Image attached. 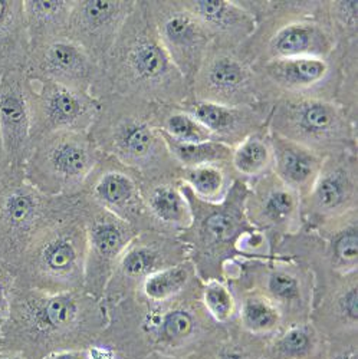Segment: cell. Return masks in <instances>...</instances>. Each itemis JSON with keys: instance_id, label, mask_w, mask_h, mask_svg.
Returning a JSON list of instances; mask_svg holds the SVG:
<instances>
[{"instance_id": "obj_1", "label": "cell", "mask_w": 358, "mask_h": 359, "mask_svg": "<svg viewBox=\"0 0 358 359\" xmlns=\"http://www.w3.org/2000/svg\"><path fill=\"white\" fill-rule=\"evenodd\" d=\"M201 280L168 302L154 304L140 293L107 306L108 325L98 344L130 359L150 353L193 358L227 334L201 304Z\"/></svg>"}, {"instance_id": "obj_2", "label": "cell", "mask_w": 358, "mask_h": 359, "mask_svg": "<svg viewBox=\"0 0 358 359\" xmlns=\"http://www.w3.org/2000/svg\"><path fill=\"white\" fill-rule=\"evenodd\" d=\"M108 325L107 306L85 290L46 293L15 283L0 349L29 359L97 345Z\"/></svg>"}, {"instance_id": "obj_3", "label": "cell", "mask_w": 358, "mask_h": 359, "mask_svg": "<svg viewBox=\"0 0 358 359\" xmlns=\"http://www.w3.org/2000/svg\"><path fill=\"white\" fill-rule=\"evenodd\" d=\"M104 72L108 94L173 107H180L192 97L190 85L159 39L145 0H135Z\"/></svg>"}, {"instance_id": "obj_4", "label": "cell", "mask_w": 358, "mask_h": 359, "mask_svg": "<svg viewBox=\"0 0 358 359\" xmlns=\"http://www.w3.org/2000/svg\"><path fill=\"white\" fill-rule=\"evenodd\" d=\"M100 102L89 135L102 154L131 168L141 180L178 178L182 167L154 124L157 104L115 94L104 95Z\"/></svg>"}, {"instance_id": "obj_5", "label": "cell", "mask_w": 358, "mask_h": 359, "mask_svg": "<svg viewBox=\"0 0 358 359\" xmlns=\"http://www.w3.org/2000/svg\"><path fill=\"white\" fill-rule=\"evenodd\" d=\"M255 18V32L239 49L251 65L277 59L331 57L337 41L319 15V2L241 0Z\"/></svg>"}, {"instance_id": "obj_6", "label": "cell", "mask_w": 358, "mask_h": 359, "mask_svg": "<svg viewBox=\"0 0 358 359\" xmlns=\"http://www.w3.org/2000/svg\"><path fill=\"white\" fill-rule=\"evenodd\" d=\"M182 189L190 205L192 223L177 236L178 241L186 246L187 259L201 282L225 280L226 266L239 259L242 237L256 230L245 212L248 184L234 180L226 197L218 203L197 198L183 183Z\"/></svg>"}, {"instance_id": "obj_7", "label": "cell", "mask_w": 358, "mask_h": 359, "mask_svg": "<svg viewBox=\"0 0 358 359\" xmlns=\"http://www.w3.org/2000/svg\"><path fill=\"white\" fill-rule=\"evenodd\" d=\"M86 230L81 194L27 246L13 267L15 283L46 293L84 290Z\"/></svg>"}, {"instance_id": "obj_8", "label": "cell", "mask_w": 358, "mask_h": 359, "mask_svg": "<svg viewBox=\"0 0 358 359\" xmlns=\"http://www.w3.org/2000/svg\"><path fill=\"white\" fill-rule=\"evenodd\" d=\"M358 119L338 102L305 97L274 101L267 131L301 144L322 157L358 153Z\"/></svg>"}, {"instance_id": "obj_9", "label": "cell", "mask_w": 358, "mask_h": 359, "mask_svg": "<svg viewBox=\"0 0 358 359\" xmlns=\"http://www.w3.org/2000/svg\"><path fill=\"white\" fill-rule=\"evenodd\" d=\"M230 289H251L279 309L284 327L310 320L314 301V275L301 260L288 256L236 259L225 269Z\"/></svg>"}, {"instance_id": "obj_10", "label": "cell", "mask_w": 358, "mask_h": 359, "mask_svg": "<svg viewBox=\"0 0 358 359\" xmlns=\"http://www.w3.org/2000/svg\"><path fill=\"white\" fill-rule=\"evenodd\" d=\"M101 157L89 133L51 134L32 147L23 178L46 196H77Z\"/></svg>"}, {"instance_id": "obj_11", "label": "cell", "mask_w": 358, "mask_h": 359, "mask_svg": "<svg viewBox=\"0 0 358 359\" xmlns=\"http://www.w3.org/2000/svg\"><path fill=\"white\" fill-rule=\"evenodd\" d=\"M75 196H46L29 184L23 171L9 170L0 184V260L12 269L49 223L61 216Z\"/></svg>"}, {"instance_id": "obj_12", "label": "cell", "mask_w": 358, "mask_h": 359, "mask_svg": "<svg viewBox=\"0 0 358 359\" xmlns=\"http://www.w3.org/2000/svg\"><path fill=\"white\" fill-rule=\"evenodd\" d=\"M194 100L227 107L274 104L253 68L239 52L212 43L192 82Z\"/></svg>"}, {"instance_id": "obj_13", "label": "cell", "mask_w": 358, "mask_h": 359, "mask_svg": "<svg viewBox=\"0 0 358 359\" xmlns=\"http://www.w3.org/2000/svg\"><path fill=\"white\" fill-rule=\"evenodd\" d=\"M26 98L35 145L56 133H89L100 112V100L46 79L26 76Z\"/></svg>"}, {"instance_id": "obj_14", "label": "cell", "mask_w": 358, "mask_h": 359, "mask_svg": "<svg viewBox=\"0 0 358 359\" xmlns=\"http://www.w3.org/2000/svg\"><path fill=\"white\" fill-rule=\"evenodd\" d=\"M270 100L305 97L337 102L343 82L341 53L331 57H291L253 65Z\"/></svg>"}, {"instance_id": "obj_15", "label": "cell", "mask_w": 358, "mask_h": 359, "mask_svg": "<svg viewBox=\"0 0 358 359\" xmlns=\"http://www.w3.org/2000/svg\"><path fill=\"white\" fill-rule=\"evenodd\" d=\"M185 260L187 249L177 236L156 230L138 233L119 257L102 302L112 305L135 294L145 279Z\"/></svg>"}, {"instance_id": "obj_16", "label": "cell", "mask_w": 358, "mask_h": 359, "mask_svg": "<svg viewBox=\"0 0 358 359\" xmlns=\"http://www.w3.org/2000/svg\"><path fill=\"white\" fill-rule=\"evenodd\" d=\"M81 203L86 230L84 290L102 301L119 257L138 231L84 194Z\"/></svg>"}, {"instance_id": "obj_17", "label": "cell", "mask_w": 358, "mask_h": 359, "mask_svg": "<svg viewBox=\"0 0 358 359\" xmlns=\"http://www.w3.org/2000/svg\"><path fill=\"white\" fill-rule=\"evenodd\" d=\"M354 212H358V153L325 157L301 203V230H314Z\"/></svg>"}, {"instance_id": "obj_18", "label": "cell", "mask_w": 358, "mask_h": 359, "mask_svg": "<svg viewBox=\"0 0 358 359\" xmlns=\"http://www.w3.org/2000/svg\"><path fill=\"white\" fill-rule=\"evenodd\" d=\"M81 194L91 198L138 233H164L148 210L140 190V175L115 158L102 154L86 178Z\"/></svg>"}, {"instance_id": "obj_19", "label": "cell", "mask_w": 358, "mask_h": 359, "mask_svg": "<svg viewBox=\"0 0 358 359\" xmlns=\"http://www.w3.org/2000/svg\"><path fill=\"white\" fill-rule=\"evenodd\" d=\"M159 39L187 83L192 82L212 45L203 23L183 0H145Z\"/></svg>"}, {"instance_id": "obj_20", "label": "cell", "mask_w": 358, "mask_h": 359, "mask_svg": "<svg viewBox=\"0 0 358 359\" xmlns=\"http://www.w3.org/2000/svg\"><path fill=\"white\" fill-rule=\"evenodd\" d=\"M26 76L52 81L98 100L108 94L104 68L68 38L32 49Z\"/></svg>"}, {"instance_id": "obj_21", "label": "cell", "mask_w": 358, "mask_h": 359, "mask_svg": "<svg viewBox=\"0 0 358 359\" xmlns=\"http://www.w3.org/2000/svg\"><path fill=\"white\" fill-rule=\"evenodd\" d=\"M246 184L245 212L248 220L258 231L265 234L274 256L284 238L303 229V198L284 184L272 170Z\"/></svg>"}, {"instance_id": "obj_22", "label": "cell", "mask_w": 358, "mask_h": 359, "mask_svg": "<svg viewBox=\"0 0 358 359\" xmlns=\"http://www.w3.org/2000/svg\"><path fill=\"white\" fill-rule=\"evenodd\" d=\"M135 0H74L68 39L104 68Z\"/></svg>"}, {"instance_id": "obj_23", "label": "cell", "mask_w": 358, "mask_h": 359, "mask_svg": "<svg viewBox=\"0 0 358 359\" xmlns=\"http://www.w3.org/2000/svg\"><path fill=\"white\" fill-rule=\"evenodd\" d=\"M0 137L11 170L23 171L34 147L25 71H5L0 75Z\"/></svg>"}, {"instance_id": "obj_24", "label": "cell", "mask_w": 358, "mask_h": 359, "mask_svg": "<svg viewBox=\"0 0 358 359\" xmlns=\"http://www.w3.org/2000/svg\"><path fill=\"white\" fill-rule=\"evenodd\" d=\"M178 108L193 115L212 134L215 141L234 148L245 138L267 130L272 104L227 107L190 97Z\"/></svg>"}, {"instance_id": "obj_25", "label": "cell", "mask_w": 358, "mask_h": 359, "mask_svg": "<svg viewBox=\"0 0 358 359\" xmlns=\"http://www.w3.org/2000/svg\"><path fill=\"white\" fill-rule=\"evenodd\" d=\"M183 4L203 23L215 45L241 49L255 32V18L241 0H183Z\"/></svg>"}, {"instance_id": "obj_26", "label": "cell", "mask_w": 358, "mask_h": 359, "mask_svg": "<svg viewBox=\"0 0 358 359\" xmlns=\"http://www.w3.org/2000/svg\"><path fill=\"white\" fill-rule=\"evenodd\" d=\"M272 149V171L284 184L304 198L322 168L325 157L312 149L267 131Z\"/></svg>"}, {"instance_id": "obj_27", "label": "cell", "mask_w": 358, "mask_h": 359, "mask_svg": "<svg viewBox=\"0 0 358 359\" xmlns=\"http://www.w3.org/2000/svg\"><path fill=\"white\" fill-rule=\"evenodd\" d=\"M140 190L144 203L160 229L178 236L192 223V210L178 178L141 180Z\"/></svg>"}, {"instance_id": "obj_28", "label": "cell", "mask_w": 358, "mask_h": 359, "mask_svg": "<svg viewBox=\"0 0 358 359\" xmlns=\"http://www.w3.org/2000/svg\"><path fill=\"white\" fill-rule=\"evenodd\" d=\"M307 231L312 233L321 259L333 272H358V212Z\"/></svg>"}, {"instance_id": "obj_29", "label": "cell", "mask_w": 358, "mask_h": 359, "mask_svg": "<svg viewBox=\"0 0 358 359\" xmlns=\"http://www.w3.org/2000/svg\"><path fill=\"white\" fill-rule=\"evenodd\" d=\"M74 0H25L23 13L31 50L68 38Z\"/></svg>"}, {"instance_id": "obj_30", "label": "cell", "mask_w": 358, "mask_h": 359, "mask_svg": "<svg viewBox=\"0 0 358 359\" xmlns=\"http://www.w3.org/2000/svg\"><path fill=\"white\" fill-rule=\"evenodd\" d=\"M31 45L22 0H0V72L25 71Z\"/></svg>"}, {"instance_id": "obj_31", "label": "cell", "mask_w": 358, "mask_h": 359, "mask_svg": "<svg viewBox=\"0 0 358 359\" xmlns=\"http://www.w3.org/2000/svg\"><path fill=\"white\" fill-rule=\"evenodd\" d=\"M325 338L311 320L282 327L267 338L262 359H322Z\"/></svg>"}, {"instance_id": "obj_32", "label": "cell", "mask_w": 358, "mask_h": 359, "mask_svg": "<svg viewBox=\"0 0 358 359\" xmlns=\"http://www.w3.org/2000/svg\"><path fill=\"white\" fill-rule=\"evenodd\" d=\"M232 292L237 306L236 323L244 332L267 339L284 327L282 315L270 299L251 289H232Z\"/></svg>"}, {"instance_id": "obj_33", "label": "cell", "mask_w": 358, "mask_h": 359, "mask_svg": "<svg viewBox=\"0 0 358 359\" xmlns=\"http://www.w3.org/2000/svg\"><path fill=\"white\" fill-rule=\"evenodd\" d=\"M178 180L192 193L208 203H218L226 197L234 180H239L230 164H203L180 168Z\"/></svg>"}, {"instance_id": "obj_34", "label": "cell", "mask_w": 358, "mask_h": 359, "mask_svg": "<svg viewBox=\"0 0 358 359\" xmlns=\"http://www.w3.org/2000/svg\"><path fill=\"white\" fill-rule=\"evenodd\" d=\"M197 282H200V278L196 273L194 266L187 259L145 279L137 293L147 301L161 304L183 294Z\"/></svg>"}, {"instance_id": "obj_35", "label": "cell", "mask_w": 358, "mask_h": 359, "mask_svg": "<svg viewBox=\"0 0 358 359\" xmlns=\"http://www.w3.org/2000/svg\"><path fill=\"white\" fill-rule=\"evenodd\" d=\"M230 165L239 180L245 183L272 170V149L267 130L245 138L233 148Z\"/></svg>"}, {"instance_id": "obj_36", "label": "cell", "mask_w": 358, "mask_h": 359, "mask_svg": "<svg viewBox=\"0 0 358 359\" xmlns=\"http://www.w3.org/2000/svg\"><path fill=\"white\" fill-rule=\"evenodd\" d=\"M154 124L166 137L178 142L215 141L207 128L189 112L173 105H156Z\"/></svg>"}, {"instance_id": "obj_37", "label": "cell", "mask_w": 358, "mask_h": 359, "mask_svg": "<svg viewBox=\"0 0 358 359\" xmlns=\"http://www.w3.org/2000/svg\"><path fill=\"white\" fill-rule=\"evenodd\" d=\"M266 339L244 332L236 322L227 326V334L204 348L193 359H262Z\"/></svg>"}, {"instance_id": "obj_38", "label": "cell", "mask_w": 358, "mask_h": 359, "mask_svg": "<svg viewBox=\"0 0 358 359\" xmlns=\"http://www.w3.org/2000/svg\"><path fill=\"white\" fill-rule=\"evenodd\" d=\"M319 15L330 27L337 48H358V2L355 0H324Z\"/></svg>"}, {"instance_id": "obj_39", "label": "cell", "mask_w": 358, "mask_h": 359, "mask_svg": "<svg viewBox=\"0 0 358 359\" xmlns=\"http://www.w3.org/2000/svg\"><path fill=\"white\" fill-rule=\"evenodd\" d=\"M161 134V133H160ZM168 151L182 168L203 164H230L233 148L218 141L178 142L161 134Z\"/></svg>"}, {"instance_id": "obj_40", "label": "cell", "mask_w": 358, "mask_h": 359, "mask_svg": "<svg viewBox=\"0 0 358 359\" xmlns=\"http://www.w3.org/2000/svg\"><path fill=\"white\" fill-rule=\"evenodd\" d=\"M201 304L211 318L229 326L236 322V297L225 280H206L201 283Z\"/></svg>"}, {"instance_id": "obj_41", "label": "cell", "mask_w": 358, "mask_h": 359, "mask_svg": "<svg viewBox=\"0 0 358 359\" xmlns=\"http://www.w3.org/2000/svg\"><path fill=\"white\" fill-rule=\"evenodd\" d=\"M322 359H358V334L325 339Z\"/></svg>"}, {"instance_id": "obj_42", "label": "cell", "mask_w": 358, "mask_h": 359, "mask_svg": "<svg viewBox=\"0 0 358 359\" xmlns=\"http://www.w3.org/2000/svg\"><path fill=\"white\" fill-rule=\"evenodd\" d=\"M13 287H15L13 269L5 262L0 260V341H2L4 327L9 316Z\"/></svg>"}, {"instance_id": "obj_43", "label": "cell", "mask_w": 358, "mask_h": 359, "mask_svg": "<svg viewBox=\"0 0 358 359\" xmlns=\"http://www.w3.org/2000/svg\"><path fill=\"white\" fill-rule=\"evenodd\" d=\"M44 359H89V355H88V349H72V351L51 353Z\"/></svg>"}, {"instance_id": "obj_44", "label": "cell", "mask_w": 358, "mask_h": 359, "mask_svg": "<svg viewBox=\"0 0 358 359\" xmlns=\"http://www.w3.org/2000/svg\"><path fill=\"white\" fill-rule=\"evenodd\" d=\"M88 355L89 359H115V352L111 348L100 344L88 348Z\"/></svg>"}, {"instance_id": "obj_45", "label": "cell", "mask_w": 358, "mask_h": 359, "mask_svg": "<svg viewBox=\"0 0 358 359\" xmlns=\"http://www.w3.org/2000/svg\"><path fill=\"white\" fill-rule=\"evenodd\" d=\"M9 170H11V167H9V163H8V158H6L2 137H0V184H2V182L6 178Z\"/></svg>"}, {"instance_id": "obj_46", "label": "cell", "mask_w": 358, "mask_h": 359, "mask_svg": "<svg viewBox=\"0 0 358 359\" xmlns=\"http://www.w3.org/2000/svg\"><path fill=\"white\" fill-rule=\"evenodd\" d=\"M0 359H29V358L25 353H20V352H12V351L0 349Z\"/></svg>"}, {"instance_id": "obj_47", "label": "cell", "mask_w": 358, "mask_h": 359, "mask_svg": "<svg viewBox=\"0 0 358 359\" xmlns=\"http://www.w3.org/2000/svg\"><path fill=\"white\" fill-rule=\"evenodd\" d=\"M144 359H193V358H177V356H166L160 353H150L147 355Z\"/></svg>"}, {"instance_id": "obj_48", "label": "cell", "mask_w": 358, "mask_h": 359, "mask_svg": "<svg viewBox=\"0 0 358 359\" xmlns=\"http://www.w3.org/2000/svg\"><path fill=\"white\" fill-rule=\"evenodd\" d=\"M115 359H130L128 356H126V355H123V353H118V352H115Z\"/></svg>"}, {"instance_id": "obj_49", "label": "cell", "mask_w": 358, "mask_h": 359, "mask_svg": "<svg viewBox=\"0 0 358 359\" xmlns=\"http://www.w3.org/2000/svg\"><path fill=\"white\" fill-rule=\"evenodd\" d=\"M0 75H2V72H0Z\"/></svg>"}]
</instances>
